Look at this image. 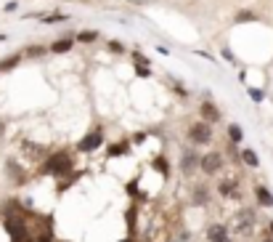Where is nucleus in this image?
Wrapping results in <instances>:
<instances>
[{
    "label": "nucleus",
    "mask_w": 273,
    "mask_h": 242,
    "mask_svg": "<svg viewBox=\"0 0 273 242\" xmlns=\"http://www.w3.org/2000/svg\"><path fill=\"white\" fill-rule=\"evenodd\" d=\"M3 224H5V232L11 234V242H32V240H29V229L24 224V216H19V213L5 216Z\"/></svg>",
    "instance_id": "nucleus-1"
},
{
    "label": "nucleus",
    "mask_w": 273,
    "mask_h": 242,
    "mask_svg": "<svg viewBox=\"0 0 273 242\" xmlns=\"http://www.w3.org/2000/svg\"><path fill=\"white\" fill-rule=\"evenodd\" d=\"M43 173H51V176H67V173H72V157H69L67 152H56L53 157L43 165Z\"/></svg>",
    "instance_id": "nucleus-2"
},
{
    "label": "nucleus",
    "mask_w": 273,
    "mask_h": 242,
    "mask_svg": "<svg viewBox=\"0 0 273 242\" xmlns=\"http://www.w3.org/2000/svg\"><path fill=\"white\" fill-rule=\"evenodd\" d=\"M101 144H104V128L98 125V128H93L85 138H80V141H77V152H85V154H88V152H96Z\"/></svg>",
    "instance_id": "nucleus-3"
},
{
    "label": "nucleus",
    "mask_w": 273,
    "mask_h": 242,
    "mask_svg": "<svg viewBox=\"0 0 273 242\" xmlns=\"http://www.w3.org/2000/svg\"><path fill=\"white\" fill-rule=\"evenodd\" d=\"M252 226H255V213L252 210H241V213H236V218H233V232H236L239 237L249 234Z\"/></svg>",
    "instance_id": "nucleus-4"
},
{
    "label": "nucleus",
    "mask_w": 273,
    "mask_h": 242,
    "mask_svg": "<svg viewBox=\"0 0 273 242\" xmlns=\"http://www.w3.org/2000/svg\"><path fill=\"white\" fill-rule=\"evenodd\" d=\"M199 168L205 170V176H212L223 168V154L220 152H207L205 157L199 160Z\"/></svg>",
    "instance_id": "nucleus-5"
},
{
    "label": "nucleus",
    "mask_w": 273,
    "mask_h": 242,
    "mask_svg": "<svg viewBox=\"0 0 273 242\" xmlns=\"http://www.w3.org/2000/svg\"><path fill=\"white\" fill-rule=\"evenodd\" d=\"M189 138L194 144H207L209 138H212V128H209V122H197V125H191Z\"/></svg>",
    "instance_id": "nucleus-6"
},
{
    "label": "nucleus",
    "mask_w": 273,
    "mask_h": 242,
    "mask_svg": "<svg viewBox=\"0 0 273 242\" xmlns=\"http://www.w3.org/2000/svg\"><path fill=\"white\" fill-rule=\"evenodd\" d=\"M217 192H220L223 197H231V200L241 197V194H239V184L233 181V178H223V181L217 184Z\"/></svg>",
    "instance_id": "nucleus-7"
},
{
    "label": "nucleus",
    "mask_w": 273,
    "mask_h": 242,
    "mask_svg": "<svg viewBox=\"0 0 273 242\" xmlns=\"http://www.w3.org/2000/svg\"><path fill=\"white\" fill-rule=\"evenodd\" d=\"M207 240L209 242H228V229L223 224H212L207 229Z\"/></svg>",
    "instance_id": "nucleus-8"
},
{
    "label": "nucleus",
    "mask_w": 273,
    "mask_h": 242,
    "mask_svg": "<svg viewBox=\"0 0 273 242\" xmlns=\"http://www.w3.org/2000/svg\"><path fill=\"white\" fill-rule=\"evenodd\" d=\"M202 122H217L220 120V112H217V107L215 104H209V101H205V104H202Z\"/></svg>",
    "instance_id": "nucleus-9"
},
{
    "label": "nucleus",
    "mask_w": 273,
    "mask_h": 242,
    "mask_svg": "<svg viewBox=\"0 0 273 242\" xmlns=\"http://www.w3.org/2000/svg\"><path fill=\"white\" fill-rule=\"evenodd\" d=\"M255 194H257V202H260L263 208H273V194H271V189H265V186H257Z\"/></svg>",
    "instance_id": "nucleus-10"
},
{
    "label": "nucleus",
    "mask_w": 273,
    "mask_h": 242,
    "mask_svg": "<svg viewBox=\"0 0 273 242\" xmlns=\"http://www.w3.org/2000/svg\"><path fill=\"white\" fill-rule=\"evenodd\" d=\"M72 45H74V40H69V37H64V40L51 43V51H53V53H67V51H72Z\"/></svg>",
    "instance_id": "nucleus-11"
},
{
    "label": "nucleus",
    "mask_w": 273,
    "mask_h": 242,
    "mask_svg": "<svg viewBox=\"0 0 273 242\" xmlns=\"http://www.w3.org/2000/svg\"><path fill=\"white\" fill-rule=\"evenodd\" d=\"M19 61H21V56H19V53H13V56H5L3 61H0V72H11V69L16 67Z\"/></svg>",
    "instance_id": "nucleus-12"
},
{
    "label": "nucleus",
    "mask_w": 273,
    "mask_h": 242,
    "mask_svg": "<svg viewBox=\"0 0 273 242\" xmlns=\"http://www.w3.org/2000/svg\"><path fill=\"white\" fill-rule=\"evenodd\" d=\"M197 162H199V160H197V154H194V152H186V157L181 160V168H183V173H191Z\"/></svg>",
    "instance_id": "nucleus-13"
},
{
    "label": "nucleus",
    "mask_w": 273,
    "mask_h": 242,
    "mask_svg": "<svg viewBox=\"0 0 273 242\" xmlns=\"http://www.w3.org/2000/svg\"><path fill=\"white\" fill-rule=\"evenodd\" d=\"M128 141H122V144H112L109 146V157H120V154H128Z\"/></svg>",
    "instance_id": "nucleus-14"
},
{
    "label": "nucleus",
    "mask_w": 273,
    "mask_h": 242,
    "mask_svg": "<svg viewBox=\"0 0 273 242\" xmlns=\"http://www.w3.org/2000/svg\"><path fill=\"white\" fill-rule=\"evenodd\" d=\"M241 160H244L249 168H257V165H260V160H257V154H255L252 149H244V152H241Z\"/></svg>",
    "instance_id": "nucleus-15"
},
{
    "label": "nucleus",
    "mask_w": 273,
    "mask_h": 242,
    "mask_svg": "<svg viewBox=\"0 0 273 242\" xmlns=\"http://www.w3.org/2000/svg\"><path fill=\"white\" fill-rule=\"evenodd\" d=\"M154 170H157V173H162V176H167V173H170V162H167L165 157H154Z\"/></svg>",
    "instance_id": "nucleus-16"
},
{
    "label": "nucleus",
    "mask_w": 273,
    "mask_h": 242,
    "mask_svg": "<svg viewBox=\"0 0 273 242\" xmlns=\"http://www.w3.org/2000/svg\"><path fill=\"white\" fill-rule=\"evenodd\" d=\"M96 40H98V32H90V29L77 35V43H96Z\"/></svg>",
    "instance_id": "nucleus-17"
},
{
    "label": "nucleus",
    "mask_w": 273,
    "mask_h": 242,
    "mask_svg": "<svg viewBox=\"0 0 273 242\" xmlns=\"http://www.w3.org/2000/svg\"><path fill=\"white\" fill-rule=\"evenodd\" d=\"M37 19H43V21H48V24H53V21H64L69 19L67 13H45V16H37Z\"/></svg>",
    "instance_id": "nucleus-18"
},
{
    "label": "nucleus",
    "mask_w": 273,
    "mask_h": 242,
    "mask_svg": "<svg viewBox=\"0 0 273 242\" xmlns=\"http://www.w3.org/2000/svg\"><path fill=\"white\" fill-rule=\"evenodd\" d=\"M228 136H231V141H241V136H244V133H241V128L236 125V122H233V125H228Z\"/></svg>",
    "instance_id": "nucleus-19"
},
{
    "label": "nucleus",
    "mask_w": 273,
    "mask_h": 242,
    "mask_svg": "<svg viewBox=\"0 0 273 242\" xmlns=\"http://www.w3.org/2000/svg\"><path fill=\"white\" fill-rule=\"evenodd\" d=\"M109 51H112V53H125V45L120 40H112V43H109Z\"/></svg>",
    "instance_id": "nucleus-20"
},
{
    "label": "nucleus",
    "mask_w": 273,
    "mask_h": 242,
    "mask_svg": "<svg viewBox=\"0 0 273 242\" xmlns=\"http://www.w3.org/2000/svg\"><path fill=\"white\" fill-rule=\"evenodd\" d=\"M128 226H130V232L136 229V208H130V210H128Z\"/></svg>",
    "instance_id": "nucleus-21"
},
{
    "label": "nucleus",
    "mask_w": 273,
    "mask_h": 242,
    "mask_svg": "<svg viewBox=\"0 0 273 242\" xmlns=\"http://www.w3.org/2000/svg\"><path fill=\"white\" fill-rule=\"evenodd\" d=\"M252 19H255V13H252V11H241L239 16H236V21H252Z\"/></svg>",
    "instance_id": "nucleus-22"
},
{
    "label": "nucleus",
    "mask_w": 273,
    "mask_h": 242,
    "mask_svg": "<svg viewBox=\"0 0 273 242\" xmlns=\"http://www.w3.org/2000/svg\"><path fill=\"white\" fill-rule=\"evenodd\" d=\"M247 91H249V96H252L255 101H263V99H265V93H263V91H257V88H247Z\"/></svg>",
    "instance_id": "nucleus-23"
},
{
    "label": "nucleus",
    "mask_w": 273,
    "mask_h": 242,
    "mask_svg": "<svg viewBox=\"0 0 273 242\" xmlns=\"http://www.w3.org/2000/svg\"><path fill=\"white\" fill-rule=\"evenodd\" d=\"M27 56H43V48H35V45H32V48H27Z\"/></svg>",
    "instance_id": "nucleus-24"
},
{
    "label": "nucleus",
    "mask_w": 273,
    "mask_h": 242,
    "mask_svg": "<svg viewBox=\"0 0 273 242\" xmlns=\"http://www.w3.org/2000/svg\"><path fill=\"white\" fill-rule=\"evenodd\" d=\"M16 8H19V3H16V0H11V3H5V8H3V11H5V13H11V11H16Z\"/></svg>",
    "instance_id": "nucleus-25"
},
{
    "label": "nucleus",
    "mask_w": 273,
    "mask_h": 242,
    "mask_svg": "<svg viewBox=\"0 0 273 242\" xmlns=\"http://www.w3.org/2000/svg\"><path fill=\"white\" fill-rule=\"evenodd\" d=\"M136 75H138V77H149L151 72H149V69H146V67H141V64H138V69H136Z\"/></svg>",
    "instance_id": "nucleus-26"
},
{
    "label": "nucleus",
    "mask_w": 273,
    "mask_h": 242,
    "mask_svg": "<svg viewBox=\"0 0 273 242\" xmlns=\"http://www.w3.org/2000/svg\"><path fill=\"white\" fill-rule=\"evenodd\" d=\"M268 232H271V240H273V221L268 224Z\"/></svg>",
    "instance_id": "nucleus-27"
},
{
    "label": "nucleus",
    "mask_w": 273,
    "mask_h": 242,
    "mask_svg": "<svg viewBox=\"0 0 273 242\" xmlns=\"http://www.w3.org/2000/svg\"><path fill=\"white\" fill-rule=\"evenodd\" d=\"M3 40H5V35H0V43H3Z\"/></svg>",
    "instance_id": "nucleus-28"
},
{
    "label": "nucleus",
    "mask_w": 273,
    "mask_h": 242,
    "mask_svg": "<svg viewBox=\"0 0 273 242\" xmlns=\"http://www.w3.org/2000/svg\"><path fill=\"white\" fill-rule=\"evenodd\" d=\"M263 242H273V240H263Z\"/></svg>",
    "instance_id": "nucleus-29"
},
{
    "label": "nucleus",
    "mask_w": 273,
    "mask_h": 242,
    "mask_svg": "<svg viewBox=\"0 0 273 242\" xmlns=\"http://www.w3.org/2000/svg\"><path fill=\"white\" fill-rule=\"evenodd\" d=\"M125 242H130V240H125Z\"/></svg>",
    "instance_id": "nucleus-30"
}]
</instances>
